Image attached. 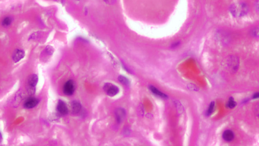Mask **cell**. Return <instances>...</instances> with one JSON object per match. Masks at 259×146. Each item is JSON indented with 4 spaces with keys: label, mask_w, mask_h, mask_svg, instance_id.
Listing matches in <instances>:
<instances>
[{
    "label": "cell",
    "mask_w": 259,
    "mask_h": 146,
    "mask_svg": "<svg viewBox=\"0 0 259 146\" xmlns=\"http://www.w3.org/2000/svg\"><path fill=\"white\" fill-rule=\"evenodd\" d=\"M231 11L236 16H240L244 15L247 12V7L243 3H239L234 5L231 8Z\"/></svg>",
    "instance_id": "obj_1"
},
{
    "label": "cell",
    "mask_w": 259,
    "mask_h": 146,
    "mask_svg": "<svg viewBox=\"0 0 259 146\" xmlns=\"http://www.w3.org/2000/svg\"><path fill=\"white\" fill-rule=\"evenodd\" d=\"M103 90L109 96H114L118 94L119 89L116 86L110 83H107L103 86Z\"/></svg>",
    "instance_id": "obj_2"
},
{
    "label": "cell",
    "mask_w": 259,
    "mask_h": 146,
    "mask_svg": "<svg viewBox=\"0 0 259 146\" xmlns=\"http://www.w3.org/2000/svg\"><path fill=\"white\" fill-rule=\"evenodd\" d=\"M63 93L66 95H71L75 92V85L73 80L67 81L63 86Z\"/></svg>",
    "instance_id": "obj_3"
},
{
    "label": "cell",
    "mask_w": 259,
    "mask_h": 146,
    "mask_svg": "<svg viewBox=\"0 0 259 146\" xmlns=\"http://www.w3.org/2000/svg\"><path fill=\"white\" fill-rule=\"evenodd\" d=\"M39 103V100L38 99L35 97H30L25 101L24 103V107L28 109H32L38 105Z\"/></svg>",
    "instance_id": "obj_4"
},
{
    "label": "cell",
    "mask_w": 259,
    "mask_h": 146,
    "mask_svg": "<svg viewBox=\"0 0 259 146\" xmlns=\"http://www.w3.org/2000/svg\"><path fill=\"white\" fill-rule=\"evenodd\" d=\"M25 56V52L21 49H16L12 55V59L15 62H19Z\"/></svg>",
    "instance_id": "obj_5"
},
{
    "label": "cell",
    "mask_w": 259,
    "mask_h": 146,
    "mask_svg": "<svg viewBox=\"0 0 259 146\" xmlns=\"http://www.w3.org/2000/svg\"><path fill=\"white\" fill-rule=\"evenodd\" d=\"M57 110L58 112L62 115H66L68 113V107L65 102L59 100L57 105Z\"/></svg>",
    "instance_id": "obj_6"
},
{
    "label": "cell",
    "mask_w": 259,
    "mask_h": 146,
    "mask_svg": "<svg viewBox=\"0 0 259 146\" xmlns=\"http://www.w3.org/2000/svg\"><path fill=\"white\" fill-rule=\"evenodd\" d=\"M126 112L123 109L118 108L115 111V116L118 123H121L125 118Z\"/></svg>",
    "instance_id": "obj_7"
},
{
    "label": "cell",
    "mask_w": 259,
    "mask_h": 146,
    "mask_svg": "<svg viewBox=\"0 0 259 146\" xmlns=\"http://www.w3.org/2000/svg\"><path fill=\"white\" fill-rule=\"evenodd\" d=\"M38 82V77L37 75L33 74L30 76L28 79V85H27L32 86V87H35L37 85V83Z\"/></svg>",
    "instance_id": "obj_8"
},
{
    "label": "cell",
    "mask_w": 259,
    "mask_h": 146,
    "mask_svg": "<svg viewBox=\"0 0 259 146\" xmlns=\"http://www.w3.org/2000/svg\"><path fill=\"white\" fill-rule=\"evenodd\" d=\"M81 105L80 103L77 101H73L71 103V109L72 110V112L74 114H77L81 110Z\"/></svg>",
    "instance_id": "obj_9"
},
{
    "label": "cell",
    "mask_w": 259,
    "mask_h": 146,
    "mask_svg": "<svg viewBox=\"0 0 259 146\" xmlns=\"http://www.w3.org/2000/svg\"><path fill=\"white\" fill-rule=\"evenodd\" d=\"M234 133L231 130H227L224 131V133H223V139L226 141H228V142L234 139Z\"/></svg>",
    "instance_id": "obj_10"
},
{
    "label": "cell",
    "mask_w": 259,
    "mask_h": 146,
    "mask_svg": "<svg viewBox=\"0 0 259 146\" xmlns=\"http://www.w3.org/2000/svg\"><path fill=\"white\" fill-rule=\"evenodd\" d=\"M149 88H150L151 91L152 92H153V94H154L157 96L164 98V99H166L167 97V95H165L164 93H162V92L159 91L158 89L156 88V87H154L153 86H150Z\"/></svg>",
    "instance_id": "obj_11"
},
{
    "label": "cell",
    "mask_w": 259,
    "mask_h": 146,
    "mask_svg": "<svg viewBox=\"0 0 259 146\" xmlns=\"http://www.w3.org/2000/svg\"><path fill=\"white\" fill-rule=\"evenodd\" d=\"M118 80L121 83L125 86H128L130 85V81L128 78L123 76H119L118 77Z\"/></svg>",
    "instance_id": "obj_12"
},
{
    "label": "cell",
    "mask_w": 259,
    "mask_h": 146,
    "mask_svg": "<svg viewBox=\"0 0 259 146\" xmlns=\"http://www.w3.org/2000/svg\"><path fill=\"white\" fill-rule=\"evenodd\" d=\"M12 22V18L10 17H6L3 19L2 24L5 27H7L10 25Z\"/></svg>",
    "instance_id": "obj_13"
},
{
    "label": "cell",
    "mask_w": 259,
    "mask_h": 146,
    "mask_svg": "<svg viewBox=\"0 0 259 146\" xmlns=\"http://www.w3.org/2000/svg\"><path fill=\"white\" fill-rule=\"evenodd\" d=\"M228 107L229 108L232 109L234 108L236 106V103L234 101V99H233L232 97H231L229 100L228 103Z\"/></svg>",
    "instance_id": "obj_14"
},
{
    "label": "cell",
    "mask_w": 259,
    "mask_h": 146,
    "mask_svg": "<svg viewBox=\"0 0 259 146\" xmlns=\"http://www.w3.org/2000/svg\"><path fill=\"white\" fill-rule=\"evenodd\" d=\"M214 106H215V103H214V102H212V103H211L210 105H209V108L208 109V112H207V115H211L213 112V109H214Z\"/></svg>",
    "instance_id": "obj_15"
},
{
    "label": "cell",
    "mask_w": 259,
    "mask_h": 146,
    "mask_svg": "<svg viewBox=\"0 0 259 146\" xmlns=\"http://www.w3.org/2000/svg\"><path fill=\"white\" fill-rule=\"evenodd\" d=\"M45 51L47 52V54L49 55H51L53 53V48L51 46H48L46 47L45 49Z\"/></svg>",
    "instance_id": "obj_16"
},
{
    "label": "cell",
    "mask_w": 259,
    "mask_h": 146,
    "mask_svg": "<svg viewBox=\"0 0 259 146\" xmlns=\"http://www.w3.org/2000/svg\"><path fill=\"white\" fill-rule=\"evenodd\" d=\"M258 97H259V93H255V95H253V99H257V98H258Z\"/></svg>",
    "instance_id": "obj_17"
},
{
    "label": "cell",
    "mask_w": 259,
    "mask_h": 146,
    "mask_svg": "<svg viewBox=\"0 0 259 146\" xmlns=\"http://www.w3.org/2000/svg\"><path fill=\"white\" fill-rule=\"evenodd\" d=\"M178 44H179V43H178H178H175V44L173 45H172V47H173V48L176 47H177V46H178Z\"/></svg>",
    "instance_id": "obj_18"
},
{
    "label": "cell",
    "mask_w": 259,
    "mask_h": 146,
    "mask_svg": "<svg viewBox=\"0 0 259 146\" xmlns=\"http://www.w3.org/2000/svg\"><path fill=\"white\" fill-rule=\"evenodd\" d=\"M2 136L1 133L0 132V143L2 142Z\"/></svg>",
    "instance_id": "obj_19"
}]
</instances>
